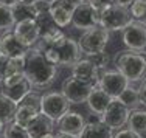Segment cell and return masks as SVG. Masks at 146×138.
Here are the masks:
<instances>
[{
	"label": "cell",
	"mask_w": 146,
	"mask_h": 138,
	"mask_svg": "<svg viewBox=\"0 0 146 138\" xmlns=\"http://www.w3.org/2000/svg\"><path fill=\"white\" fill-rule=\"evenodd\" d=\"M58 76V67L50 64L36 47L30 48L25 57V78L28 79L33 90L48 88Z\"/></svg>",
	"instance_id": "cell-1"
},
{
	"label": "cell",
	"mask_w": 146,
	"mask_h": 138,
	"mask_svg": "<svg viewBox=\"0 0 146 138\" xmlns=\"http://www.w3.org/2000/svg\"><path fill=\"white\" fill-rule=\"evenodd\" d=\"M115 68L131 82H140L146 76V57L141 53L124 50L115 56Z\"/></svg>",
	"instance_id": "cell-2"
},
{
	"label": "cell",
	"mask_w": 146,
	"mask_h": 138,
	"mask_svg": "<svg viewBox=\"0 0 146 138\" xmlns=\"http://www.w3.org/2000/svg\"><path fill=\"white\" fill-rule=\"evenodd\" d=\"M132 20L129 8L118 3H110L100 13V26L106 28L109 33L121 31Z\"/></svg>",
	"instance_id": "cell-3"
},
{
	"label": "cell",
	"mask_w": 146,
	"mask_h": 138,
	"mask_svg": "<svg viewBox=\"0 0 146 138\" xmlns=\"http://www.w3.org/2000/svg\"><path fill=\"white\" fill-rule=\"evenodd\" d=\"M109 39H110V33L106 28L98 25L90 30H86L79 37L78 45L84 56H90V54L104 51L106 45L109 44Z\"/></svg>",
	"instance_id": "cell-4"
},
{
	"label": "cell",
	"mask_w": 146,
	"mask_h": 138,
	"mask_svg": "<svg viewBox=\"0 0 146 138\" xmlns=\"http://www.w3.org/2000/svg\"><path fill=\"white\" fill-rule=\"evenodd\" d=\"M121 42L131 51L146 53V25L140 20L132 19L121 30Z\"/></svg>",
	"instance_id": "cell-5"
},
{
	"label": "cell",
	"mask_w": 146,
	"mask_h": 138,
	"mask_svg": "<svg viewBox=\"0 0 146 138\" xmlns=\"http://www.w3.org/2000/svg\"><path fill=\"white\" fill-rule=\"evenodd\" d=\"M70 102L62 92H47L40 95V113L53 121H58L65 112L70 110Z\"/></svg>",
	"instance_id": "cell-6"
},
{
	"label": "cell",
	"mask_w": 146,
	"mask_h": 138,
	"mask_svg": "<svg viewBox=\"0 0 146 138\" xmlns=\"http://www.w3.org/2000/svg\"><path fill=\"white\" fill-rule=\"evenodd\" d=\"M93 87L95 85L89 84V82H84L75 76H68L62 84L61 92L65 95L70 104H84L87 101L90 92L93 90Z\"/></svg>",
	"instance_id": "cell-7"
},
{
	"label": "cell",
	"mask_w": 146,
	"mask_h": 138,
	"mask_svg": "<svg viewBox=\"0 0 146 138\" xmlns=\"http://www.w3.org/2000/svg\"><path fill=\"white\" fill-rule=\"evenodd\" d=\"M40 113V95H37L36 90H31L22 101L17 104L14 121L20 126H28V123L33 118H36Z\"/></svg>",
	"instance_id": "cell-8"
},
{
	"label": "cell",
	"mask_w": 146,
	"mask_h": 138,
	"mask_svg": "<svg viewBox=\"0 0 146 138\" xmlns=\"http://www.w3.org/2000/svg\"><path fill=\"white\" fill-rule=\"evenodd\" d=\"M131 110L123 104L118 98H112L110 104L107 106L106 112L101 115V120L112 130H120L127 124Z\"/></svg>",
	"instance_id": "cell-9"
},
{
	"label": "cell",
	"mask_w": 146,
	"mask_h": 138,
	"mask_svg": "<svg viewBox=\"0 0 146 138\" xmlns=\"http://www.w3.org/2000/svg\"><path fill=\"white\" fill-rule=\"evenodd\" d=\"M72 25L76 30H90L100 25V11L95 9L89 2L76 5L72 16Z\"/></svg>",
	"instance_id": "cell-10"
},
{
	"label": "cell",
	"mask_w": 146,
	"mask_h": 138,
	"mask_svg": "<svg viewBox=\"0 0 146 138\" xmlns=\"http://www.w3.org/2000/svg\"><path fill=\"white\" fill-rule=\"evenodd\" d=\"M129 85V81L123 76L118 70H103L100 73L98 79V87L103 88L107 95H110L112 98H118L121 95V92Z\"/></svg>",
	"instance_id": "cell-11"
},
{
	"label": "cell",
	"mask_w": 146,
	"mask_h": 138,
	"mask_svg": "<svg viewBox=\"0 0 146 138\" xmlns=\"http://www.w3.org/2000/svg\"><path fill=\"white\" fill-rule=\"evenodd\" d=\"M54 50L58 53L59 65H62V67H73L82 57L81 48H79L78 42L75 39H72V37H67V36L59 44L54 45Z\"/></svg>",
	"instance_id": "cell-12"
},
{
	"label": "cell",
	"mask_w": 146,
	"mask_h": 138,
	"mask_svg": "<svg viewBox=\"0 0 146 138\" xmlns=\"http://www.w3.org/2000/svg\"><path fill=\"white\" fill-rule=\"evenodd\" d=\"M13 33L16 34V37L23 45L28 48H33L40 39V33H39V26L36 23V19H25V20H20V22H16Z\"/></svg>",
	"instance_id": "cell-13"
},
{
	"label": "cell",
	"mask_w": 146,
	"mask_h": 138,
	"mask_svg": "<svg viewBox=\"0 0 146 138\" xmlns=\"http://www.w3.org/2000/svg\"><path fill=\"white\" fill-rule=\"evenodd\" d=\"M76 8L73 0H54L50 5V16L59 28L72 25V16Z\"/></svg>",
	"instance_id": "cell-14"
},
{
	"label": "cell",
	"mask_w": 146,
	"mask_h": 138,
	"mask_svg": "<svg viewBox=\"0 0 146 138\" xmlns=\"http://www.w3.org/2000/svg\"><path fill=\"white\" fill-rule=\"evenodd\" d=\"M100 73L101 71L93 65V62L89 57H81L75 65L72 67V76L81 79L84 82H89L92 85H98V79H100Z\"/></svg>",
	"instance_id": "cell-15"
},
{
	"label": "cell",
	"mask_w": 146,
	"mask_h": 138,
	"mask_svg": "<svg viewBox=\"0 0 146 138\" xmlns=\"http://www.w3.org/2000/svg\"><path fill=\"white\" fill-rule=\"evenodd\" d=\"M78 138H113V130L100 116L90 113V120L86 121L84 129L81 130Z\"/></svg>",
	"instance_id": "cell-16"
},
{
	"label": "cell",
	"mask_w": 146,
	"mask_h": 138,
	"mask_svg": "<svg viewBox=\"0 0 146 138\" xmlns=\"http://www.w3.org/2000/svg\"><path fill=\"white\" fill-rule=\"evenodd\" d=\"M86 121L87 120L78 112H65L64 115L56 121L58 132H64V133H70V135H79L81 130L84 129Z\"/></svg>",
	"instance_id": "cell-17"
},
{
	"label": "cell",
	"mask_w": 146,
	"mask_h": 138,
	"mask_svg": "<svg viewBox=\"0 0 146 138\" xmlns=\"http://www.w3.org/2000/svg\"><path fill=\"white\" fill-rule=\"evenodd\" d=\"M0 48H2V53L8 57L27 56V53L30 51V48L23 45L13 31L0 34Z\"/></svg>",
	"instance_id": "cell-18"
},
{
	"label": "cell",
	"mask_w": 146,
	"mask_h": 138,
	"mask_svg": "<svg viewBox=\"0 0 146 138\" xmlns=\"http://www.w3.org/2000/svg\"><path fill=\"white\" fill-rule=\"evenodd\" d=\"M110 101H112V96L107 95L103 88H100L98 85H96V87H93V90L90 92L86 104H87V107H89L92 115H96V116L101 118V115L106 112V109H107V106L110 104Z\"/></svg>",
	"instance_id": "cell-19"
},
{
	"label": "cell",
	"mask_w": 146,
	"mask_h": 138,
	"mask_svg": "<svg viewBox=\"0 0 146 138\" xmlns=\"http://www.w3.org/2000/svg\"><path fill=\"white\" fill-rule=\"evenodd\" d=\"M54 126H56V121H53L44 113H39L36 118H33L28 123L27 130H28L31 138H39L42 135H47V133H51L54 130Z\"/></svg>",
	"instance_id": "cell-20"
},
{
	"label": "cell",
	"mask_w": 146,
	"mask_h": 138,
	"mask_svg": "<svg viewBox=\"0 0 146 138\" xmlns=\"http://www.w3.org/2000/svg\"><path fill=\"white\" fill-rule=\"evenodd\" d=\"M31 90H33V87H31V84L28 82L27 78L22 79L20 82H17V84L11 85V87H3V85H0V93L5 95L6 98H9L11 101H14L16 104H19Z\"/></svg>",
	"instance_id": "cell-21"
},
{
	"label": "cell",
	"mask_w": 146,
	"mask_h": 138,
	"mask_svg": "<svg viewBox=\"0 0 146 138\" xmlns=\"http://www.w3.org/2000/svg\"><path fill=\"white\" fill-rule=\"evenodd\" d=\"M126 126H127V129H131L140 138H146V110L143 109L131 110Z\"/></svg>",
	"instance_id": "cell-22"
},
{
	"label": "cell",
	"mask_w": 146,
	"mask_h": 138,
	"mask_svg": "<svg viewBox=\"0 0 146 138\" xmlns=\"http://www.w3.org/2000/svg\"><path fill=\"white\" fill-rule=\"evenodd\" d=\"M13 16H14L16 22H20V20L25 19H36V11H34V6L31 2H27V0H19L16 5L11 6Z\"/></svg>",
	"instance_id": "cell-23"
},
{
	"label": "cell",
	"mask_w": 146,
	"mask_h": 138,
	"mask_svg": "<svg viewBox=\"0 0 146 138\" xmlns=\"http://www.w3.org/2000/svg\"><path fill=\"white\" fill-rule=\"evenodd\" d=\"M118 99H120V101L123 102V104L126 106L129 110L138 109L141 106V102H140V92H138V88L131 87V84L127 85L123 92H121V95L118 96Z\"/></svg>",
	"instance_id": "cell-24"
},
{
	"label": "cell",
	"mask_w": 146,
	"mask_h": 138,
	"mask_svg": "<svg viewBox=\"0 0 146 138\" xmlns=\"http://www.w3.org/2000/svg\"><path fill=\"white\" fill-rule=\"evenodd\" d=\"M16 109H17L16 102L11 101L9 98H6L5 95L0 93V118L3 120V123H5V124L14 121Z\"/></svg>",
	"instance_id": "cell-25"
},
{
	"label": "cell",
	"mask_w": 146,
	"mask_h": 138,
	"mask_svg": "<svg viewBox=\"0 0 146 138\" xmlns=\"http://www.w3.org/2000/svg\"><path fill=\"white\" fill-rule=\"evenodd\" d=\"M14 25H16V20H14V16H13L11 8L0 5V34L13 31Z\"/></svg>",
	"instance_id": "cell-26"
},
{
	"label": "cell",
	"mask_w": 146,
	"mask_h": 138,
	"mask_svg": "<svg viewBox=\"0 0 146 138\" xmlns=\"http://www.w3.org/2000/svg\"><path fill=\"white\" fill-rule=\"evenodd\" d=\"M2 135H3V138H31L28 130H27V127L20 126L16 121H11V123L6 124Z\"/></svg>",
	"instance_id": "cell-27"
},
{
	"label": "cell",
	"mask_w": 146,
	"mask_h": 138,
	"mask_svg": "<svg viewBox=\"0 0 146 138\" xmlns=\"http://www.w3.org/2000/svg\"><path fill=\"white\" fill-rule=\"evenodd\" d=\"M25 57L27 56L9 57L8 65H6L5 76H8V75H16V73H25Z\"/></svg>",
	"instance_id": "cell-28"
},
{
	"label": "cell",
	"mask_w": 146,
	"mask_h": 138,
	"mask_svg": "<svg viewBox=\"0 0 146 138\" xmlns=\"http://www.w3.org/2000/svg\"><path fill=\"white\" fill-rule=\"evenodd\" d=\"M86 57H89L100 71L106 70V68L109 67V64H110V57H109V54H107L106 51H100V53L90 54V56H86Z\"/></svg>",
	"instance_id": "cell-29"
},
{
	"label": "cell",
	"mask_w": 146,
	"mask_h": 138,
	"mask_svg": "<svg viewBox=\"0 0 146 138\" xmlns=\"http://www.w3.org/2000/svg\"><path fill=\"white\" fill-rule=\"evenodd\" d=\"M146 11V0H134L129 6V13L132 16V19L135 20H140L143 17Z\"/></svg>",
	"instance_id": "cell-30"
},
{
	"label": "cell",
	"mask_w": 146,
	"mask_h": 138,
	"mask_svg": "<svg viewBox=\"0 0 146 138\" xmlns=\"http://www.w3.org/2000/svg\"><path fill=\"white\" fill-rule=\"evenodd\" d=\"M113 138H140L137 133H134L131 129H120L117 133H113Z\"/></svg>",
	"instance_id": "cell-31"
},
{
	"label": "cell",
	"mask_w": 146,
	"mask_h": 138,
	"mask_svg": "<svg viewBox=\"0 0 146 138\" xmlns=\"http://www.w3.org/2000/svg\"><path fill=\"white\" fill-rule=\"evenodd\" d=\"M8 56L5 54H0V79L5 78V73H6V65H8Z\"/></svg>",
	"instance_id": "cell-32"
},
{
	"label": "cell",
	"mask_w": 146,
	"mask_h": 138,
	"mask_svg": "<svg viewBox=\"0 0 146 138\" xmlns=\"http://www.w3.org/2000/svg\"><path fill=\"white\" fill-rule=\"evenodd\" d=\"M138 92H140V102H141V106H145V107H146V76H145L143 81H141V85H140V88H138Z\"/></svg>",
	"instance_id": "cell-33"
},
{
	"label": "cell",
	"mask_w": 146,
	"mask_h": 138,
	"mask_svg": "<svg viewBox=\"0 0 146 138\" xmlns=\"http://www.w3.org/2000/svg\"><path fill=\"white\" fill-rule=\"evenodd\" d=\"M54 138H78V135H70V133L58 132V133H54Z\"/></svg>",
	"instance_id": "cell-34"
},
{
	"label": "cell",
	"mask_w": 146,
	"mask_h": 138,
	"mask_svg": "<svg viewBox=\"0 0 146 138\" xmlns=\"http://www.w3.org/2000/svg\"><path fill=\"white\" fill-rule=\"evenodd\" d=\"M17 2H19V0H0V5H5V6H9V8H11V6L16 5Z\"/></svg>",
	"instance_id": "cell-35"
},
{
	"label": "cell",
	"mask_w": 146,
	"mask_h": 138,
	"mask_svg": "<svg viewBox=\"0 0 146 138\" xmlns=\"http://www.w3.org/2000/svg\"><path fill=\"white\" fill-rule=\"evenodd\" d=\"M132 2H134V0H115V3H118V5H121V6H126V8H129Z\"/></svg>",
	"instance_id": "cell-36"
},
{
	"label": "cell",
	"mask_w": 146,
	"mask_h": 138,
	"mask_svg": "<svg viewBox=\"0 0 146 138\" xmlns=\"http://www.w3.org/2000/svg\"><path fill=\"white\" fill-rule=\"evenodd\" d=\"M5 126H6V124L3 123V120H2V118H0V133L3 132V129H5Z\"/></svg>",
	"instance_id": "cell-37"
},
{
	"label": "cell",
	"mask_w": 146,
	"mask_h": 138,
	"mask_svg": "<svg viewBox=\"0 0 146 138\" xmlns=\"http://www.w3.org/2000/svg\"><path fill=\"white\" fill-rule=\"evenodd\" d=\"M39 138H54V133L51 132V133H47V135H42V137H39Z\"/></svg>",
	"instance_id": "cell-38"
},
{
	"label": "cell",
	"mask_w": 146,
	"mask_h": 138,
	"mask_svg": "<svg viewBox=\"0 0 146 138\" xmlns=\"http://www.w3.org/2000/svg\"><path fill=\"white\" fill-rule=\"evenodd\" d=\"M140 22H143L145 25H146V11H145V14H143V17H141V19H140Z\"/></svg>",
	"instance_id": "cell-39"
},
{
	"label": "cell",
	"mask_w": 146,
	"mask_h": 138,
	"mask_svg": "<svg viewBox=\"0 0 146 138\" xmlns=\"http://www.w3.org/2000/svg\"><path fill=\"white\" fill-rule=\"evenodd\" d=\"M73 2H75L76 5H79V3H86V2H87V0H73Z\"/></svg>",
	"instance_id": "cell-40"
},
{
	"label": "cell",
	"mask_w": 146,
	"mask_h": 138,
	"mask_svg": "<svg viewBox=\"0 0 146 138\" xmlns=\"http://www.w3.org/2000/svg\"><path fill=\"white\" fill-rule=\"evenodd\" d=\"M45 2H48V3H53V2H54V0H45Z\"/></svg>",
	"instance_id": "cell-41"
},
{
	"label": "cell",
	"mask_w": 146,
	"mask_h": 138,
	"mask_svg": "<svg viewBox=\"0 0 146 138\" xmlns=\"http://www.w3.org/2000/svg\"><path fill=\"white\" fill-rule=\"evenodd\" d=\"M0 54H3V53H2V48H0Z\"/></svg>",
	"instance_id": "cell-42"
},
{
	"label": "cell",
	"mask_w": 146,
	"mask_h": 138,
	"mask_svg": "<svg viewBox=\"0 0 146 138\" xmlns=\"http://www.w3.org/2000/svg\"><path fill=\"white\" fill-rule=\"evenodd\" d=\"M0 138H3V135H2V133H0Z\"/></svg>",
	"instance_id": "cell-43"
},
{
	"label": "cell",
	"mask_w": 146,
	"mask_h": 138,
	"mask_svg": "<svg viewBox=\"0 0 146 138\" xmlns=\"http://www.w3.org/2000/svg\"><path fill=\"white\" fill-rule=\"evenodd\" d=\"M27 2H31V0H27Z\"/></svg>",
	"instance_id": "cell-44"
},
{
	"label": "cell",
	"mask_w": 146,
	"mask_h": 138,
	"mask_svg": "<svg viewBox=\"0 0 146 138\" xmlns=\"http://www.w3.org/2000/svg\"><path fill=\"white\" fill-rule=\"evenodd\" d=\"M0 82H2V79H0Z\"/></svg>",
	"instance_id": "cell-45"
}]
</instances>
